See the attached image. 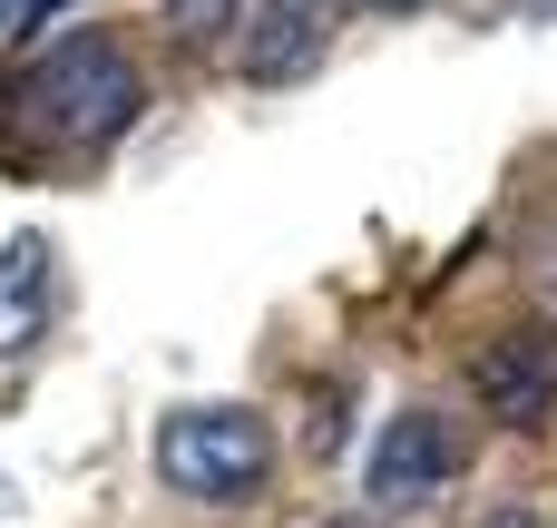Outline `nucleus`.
<instances>
[{
	"label": "nucleus",
	"mask_w": 557,
	"mask_h": 528,
	"mask_svg": "<svg viewBox=\"0 0 557 528\" xmlns=\"http://www.w3.org/2000/svg\"><path fill=\"white\" fill-rule=\"evenodd\" d=\"M450 480H460V431H450L441 412H392L382 441H372V461H362L372 509H421V500L450 490Z\"/></svg>",
	"instance_id": "obj_3"
},
{
	"label": "nucleus",
	"mask_w": 557,
	"mask_h": 528,
	"mask_svg": "<svg viewBox=\"0 0 557 528\" xmlns=\"http://www.w3.org/2000/svg\"><path fill=\"white\" fill-rule=\"evenodd\" d=\"M157 470H166L186 500H245V490H264V470H274V421L245 412V402H186V412H166V431H157Z\"/></svg>",
	"instance_id": "obj_2"
},
{
	"label": "nucleus",
	"mask_w": 557,
	"mask_h": 528,
	"mask_svg": "<svg viewBox=\"0 0 557 528\" xmlns=\"http://www.w3.org/2000/svg\"><path fill=\"white\" fill-rule=\"evenodd\" d=\"M529 10H539V20H557V0H529Z\"/></svg>",
	"instance_id": "obj_10"
},
{
	"label": "nucleus",
	"mask_w": 557,
	"mask_h": 528,
	"mask_svg": "<svg viewBox=\"0 0 557 528\" xmlns=\"http://www.w3.org/2000/svg\"><path fill=\"white\" fill-rule=\"evenodd\" d=\"M333 528H372V519H333Z\"/></svg>",
	"instance_id": "obj_11"
},
{
	"label": "nucleus",
	"mask_w": 557,
	"mask_h": 528,
	"mask_svg": "<svg viewBox=\"0 0 557 528\" xmlns=\"http://www.w3.org/2000/svg\"><path fill=\"white\" fill-rule=\"evenodd\" d=\"M529 294L548 304V323H557V225L539 235V255H529Z\"/></svg>",
	"instance_id": "obj_8"
},
{
	"label": "nucleus",
	"mask_w": 557,
	"mask_h": 528,
	"mask_svg": "<svg viewBox=\"0 0 557 528\" xmlns=\"http://www.w3.org/2000/svg\"><path fill=\"white\" fill-rule=\"evenodd\" d=\"M343 29V0H264L255 10V49H245V78L284 88V78H313L323 49Z\"/></svg>",
	"instance_id": "obj_5"
},
{
	"label": "nucleus",
	"mask_w": 557,
	"mask_h": 528,
	"mask_svg": "<svg viewBox=\"0 0 557 528\" xmlns=\"http://www.w3.org/2000/svg\"><path fill=\"white\" fill-rule=\"evenodd\" d=\"M382 10H411V0H382Z\"/></svg>",
	"instance_id": "obj_12"
},
{
	"label": "nucleus",
	"mask_w": 557,
	"mask_h": 528,
	"mask_svg": "<svg viewBox=\"0 0 557 528\" xmlns=\"http://www.w3.org/2000/svg\"><path fill=\"white\" fill-rule=\"evenodd\" d=\"M470 392L490 402V421L539 431V421L557 412V343H539V333H499V343H480Z\"/></svg>",
	"instance_id": "obj_4"
},
{
	"label": "nucleus",
	"mask_w": 557,
	"mask_h": 528,
	"mask_svg": "<svg viewBox=\"0 0 557 528\" xmlns=\"http://www.w3.org/2000/svg\"><path fill=\"white\" fill-rule=\"evenodd\" d=\"M235 29V0H166V39H186V49H215Z\"/></svg>",
	"instance_id": "obj_7"
},
{
	"label": "nucleus",
	"mask_w": 557,
	"mask_h": 528,
	"mask_svg": "<svg viewBox=\"0 0 557 528\" xmlns=\"http://www.w3.org/2000/svg\"><path fill=\"white\" fill-rule=\"evenodd\" d=\"M49 314H59V255H49V235H10L0 245V363L39 353Z\"/></svg>",
	"instance_id": "obj_6"
},
{
	"label": "nucleus",
	"mask_w": 557,
	"mask_h": 528,
	"mask_svg": "<svg viewBox=\"0 0 557 528\" xmlns=\"http://www.w3.org/2000/svg\"><path fill=\"white\" fill-rule=\"evenodd\" d=\"M10 29H20V0H0V39H10Z\"/></svg>",
	"instance_id": "obj_9"
},
{
	"label": "nucleus",
	"mask_w": 557,
	"mask_h": 528,
	"mask_svg": "<svg viewBox=\"0 0 557 528\" xmlns=\"http://www.w3.org/2000/svg\"><path fill=\"white\" fill-rule=\"evenodd\" d=\"M29 118L69 147H98L137 118V59L108 39V29H69L49 39V59L29 69Z\"/></svg>",
	"instance_id": "obj_1"
}]
</instances>
